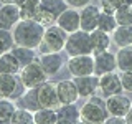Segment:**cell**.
I'll list each match as a JSON object with an SVG mask.
<instances>
[{
  "mask_svg": "<svg viewBox=\"0 0 132 124\" xmlns=\"http://www.w3.org/2000/svg\"><path fill=\"white\" fill-rule=\"evenodd\" d=\"M66 68L73 78L94 74V55H78L69 56L66 61Z\"/></svg>",
  "mask_w": 132,
  "mask_h": 124,
  "instance_id": "8",
  "label": "cell"
},
{
  "mask_svg": "<svg viewBox=\"0 0 132 124\" xmlns=\"http://www.w3.org/2000/svg\"><path fill=\"white\" fill-rule=\"evenodd\" d=\"M99 15H101V8L99 5H89L82 7L79 12V18H81V30L84 32H93L97 28V22H99Z\"/></svg>",
  "mask_w": 132,
  "mask_h": 124,
  "instance_id": "15",
  "label": "cell"
},
{
  "mask_svg": "<svg viewBox=\"0 0 132 124\" xmlns=\"http://www.w3.org/2000/svg\"><path fill=\"white\" fill-rule=\"evenodd\" d=\"M91 41H93V55H96V53H101V51H107L112 38H111L109 33L96 28V30L91 32Z\"/></svg>",
  "mask_w": 132,
  "mask_h": 124,
  "instance_id": "20",
  "label": "cell"
},
{
  "mask_svg": "<svg viewBox=\"0 0 132 124\" xmlns=\"http://www.w3.org/2000/svg\"><path fill=\"white\" fill-rule=\"evenodd\" d=\"M66 40H68V33H66L61 27H58L56 23L50 25L45 28V35L41 40L40 47L36 48V51L40 55H46V53H60L64 50Z\"/></svg>",
  "mask_w": 132,
  "mask_h": 124,
  "instance_id": "2",
  "label": "cell"
},
{
  "mask_svg": "<svg viewBox=\"0 0 132 124\" xmlns=\"http://www.w3.org/2000/svg\"><path fill=\"white\" fill-rule=\"evenodd\" d=\"M36 96H38L40 107H56L60 106V99L56 93V84L51 81H45L36 88Z\"/></svg>",
  "mask_w": 132,
  "mask_h": 124,
  "instance_id": "10",
  "label": "cell"
},
{
  "mask_svg": "<svg viewBox=\"0 0 132 124\" xmlns=\"http://www.w3.org/2000/svg\"><path fill=\"white\" fill-rule=\"evenodd\" d=\"M126 121L129 122V124H132V107H130V111H129V114L126 116Z\"/></svg>",
  "mask_w": 132,
  "mask_h": 124,
  "instance_id": "37",
  "label": "cell"
},
{
  "mask_svg": "<svg viewBox=\"0 0 132 124\" xmlns=\"http://www.w3.org/2000/svg\"><path fill=\"white\" fill-rule=\"evenodd\" d=\"M18 5H20V15L23 20H36V15L40 12V0H25Z\"/></svg>",
  "mask_w": 132,
  "mask_h": 124,
  "instance_id": "26",
  "label": "cell"
},
{
  "mask_svg": "<svg viewBox=\"0 0 132 124\" xmlns=\"http://www.w3.org/2000/svg\"><path fill=\"white\" fill-rule=\"evenodd\" d=\"M15 109H16V104L12 99L0 98V122L3 124L12 122V116H13Z\"/></svg>",
  "mask_w": 132,
  "mask_h": 124,
  "instance_id": "28",
  "label": "cell"
},
{
  "mask_svg": "<svg viewBox=\"0 0 132 124\" xmlns=\"http://www.w3.org/2000/svg\"><path fill=\"white\" fill-rule=\"evenodd\" d=\"M106 107L109 111V116H121V118H126L129 114L130 107H132V99L126 94L119 93L114 94V96L106 98Z\"/></svg>",
  "mask_w": 132,
  "mask_h": 124,
  "instance_id": "9",
  "label": "cell"
},
{
  "mask_svg": "<svg viewBox=\"0 0 132 124\" xmlns=\"http://www.w3.org/2000/svg\"><path fill=\"white\" fill-rule=\"evenodd\" d=\"M117 69V58L112 51H101L94 55V74L101 76L106 73H112Z\"/></svg>",
  "mask_w": 132,
  "mask_h": 124,
  "instance_id": "11",
  "label": "cell"
},
{
  "mask_svg": "<svg viewBox=\"0 0 132 124\" xmlns=\"http://www.w3.org/2000/svg\"><path fill=\"white\" fill-rule=\"evenodd\" d=\"M27 91L23 81L18 74H5L0 73V98L16 101L22 94Z\"/></svg>",
  "mask_w": 132,
  "mask_h": 124,
  "instance_id": "7",
  "label": "cell"
},
{
  "mask_svg": "<svg viewBox=\"0 0 132 124\" xmlns=\"http://www.w3.org/2000/svg\"><path fill=\"white\" fill-rule=\"evenodd\" d=\"M33 111H28L25 107H16L12 116V124H33Z\"/></svg>",
  "mask_w": 132,
  "mask_h": 124,
  "instance_id": "30",
  "label": "cell"
},
{
  "mask_svg": "<svg viewBox=\"0 0 132 124\" xmlns=\"http://www.w3.org/2000/svg\"><path fill=\"white\" fill-rule=\"evenodd\" d=\"M22 20L18 3H2L0 7V28L13 30V27Z\"/></svg>",
  "mask_w": 132,
  "mask_h": 124,
  "instance_id": "12",
  "label": "cell"
},
{
  "mask_svg": "<svg viewBox=\"0 0 132 124\" xmlns=\"http://www.w3.org/2000/svg\"><path fill=\"white\" fill-rule=\"evenodd\" d=\"M56 25L61 27L63 30L68 33H73V32H78L81 28V18H79V12L76 8H66V10L58 17L56 20Z\"/></svg>",
  "mask_w": 132,
  "mask_h": 124,
  "instance_id": "16",
  "label": "cell"
},
{
  "mask_svg": "<svg viewBox=\"0 0 132 124\" xmlns=\"http://www.w3.org/2000/svg\"><path fill=\"white\" fill-rule=\"evenodd\" d=\"M22 2H25V0H18V3H22Z\"/></svg>",
  "mask_w": 132,
  "mask_h": 124,
  "instance_id": "40",
  "label": "cell"
},
{
  "mask_svg": "<svg viewBox=\"0 0 132 124\" xmlns=\"http://www.w3.org/2000/svg\"><path fill=\"white\" fill-rule=\"evenodd\" d=\"M99 8H101V12H106V13H114L119 8V5L116 0H99Z\"/></svg>",
  "mask_w": 132,
  "mask_h": 124,
  "instance_id": "33",
  "label": "cell"
},
{
  "mask_svg": "<svg viewBox=\"0 0 132 124\" xmlns=\"http://www.w3.org/2000/svg\"><path fill=\"white\" fill-rule=\"evenodd\" d=\"M56 93L60 104H73L79 99V93H78V86L74 80H61L56 83Z\"/></svg>",
  "mask_w": 132,
  "mask_h": 124,
  "instance_id": "14",
  "label": "cell"
},
{
  "mask_svg": "<svg viewBox=\"0 0 132 124\" xmlns=\"http://www.w3.org/2000/svg\"><path fill=\"white\" fill-rule=\"evenodd\" d=\"M64 51L68 56H78V55H93V41H91V33L84 30H78L68 35L64 45Z\"/></svg>",
  "mask_w": 132,
  "mask_h": 124,
  "instance_id": "4",
  "label": "cell"
},
{
  "mask_svg": "<svg viewBox=\"0 0 132 124\" xmlns=\"http://www.w3.org/2000/svg\"><path fill=\"white\" fill-rule=\"evenodd\" d=\"M68 8L66 0H40V12L36 15V22H40L45 28L56 23L58 17Z\"/></svg>",
  "mask_w": 132,
  "mask_h": 124,
  "instance_id": "5",
  "label": "cell"
},
{
  "mask_svg": "<svg viewBox=\"0 0 132 124\" xmlns=\"http://www.w3.org/2000/svg\"><path fill=\"white\" fill-rule=\"evenodd\" d=\"M106 122H107V124H111V122H116V124H124V122H127V121H126V118H121V116H109Z\"/></svg>",
  "mask_w": 132,
  "mask_h": 124,
  "instance_id": "35",
  "label": "cell"
},
{
  "mask_svg": "<svg viewBox=\"0 0 132 124\" xmlns=\"http://www.w3.org/2000/svg\"><path fill=\"white\" fill-rule=\"evenodd\" d=\"M78 86V93L79 98H91L96 94L99 89V76L97 74H88V76H78L73 78Z\"/></svg>",
  "mask_w": 132,
  "mask_h": 124,
  "instance_id": "17",
  "label": "cell"
},
{
  "mask_svg": "<svg viewBox=\"0 0 132 124\" xmlns=\"http://www.w3.org/2000/svg\"><path fill=\"white\" fill-rule=\"evenodd\" d=\"M119 78H121L124 91L126 93H132V71H121Z\"/></svg>",
  "mask_w": 132,
  "mask_h": 124,
  "instance_id": "32",
  "label": "cell"
},
{
  "mask_svg": "<svg viewBox=\"0 0 132 124\" xmlns=\"http://www.w3.org/2000/svg\"><path fill=\"white\" fill-rule=\"evenodd\" d=\"M35 124H56L58 122V111L55 107H40L33 113Z\"/></svg>",
  "mask_w": 132,
  "mask_h": 124,
  "instance_id": "24",
  "label": "cell"
},
{
  "mask_svg": "<svg viewBox=\"0 0 132 124\" xmlns=\"http://www.w3.org/2000/svg\"><path fill=\"white\" fill-rule=\"evenodd\" d=\"M97 28L109 35H112V32L117 28V20H116L114 13H106V12H101L99 15V22H97Z\"/></svg>",
  "mask_w": 132,
  "mask_h": 124,
  "instance_id": "29",
  "label": "cell"
},
{
  "mask_svg": "<svg viewBox=\"0 0 132 124\" xmlns=\"http://www.w3.org/2000/svg\"><path fill=\"white\" fill-rule=\"evenodd\" d=\"M12 53L18 58V61H20L22 66L31 63V61H36V50H33V48H27V47L15 45V47L12 48Z\"/></svg>",
  "mask_w": 132,
  "mask_h": 124,
  "instance_id": "27",
  "label": "cell"
},
{
  "mask_svg": "<svg viewBox=\"0 0 132 124\" xmlns=\"http://www.w3.org/2000/svg\"><path fill=\"white\" fill-rule=\"evenodd\" d=\"M0 3H18V0H0Z\"/></svg>",
  "mask_w": 132,
  "mask_h": 124,
  "instance_id": "39",
  "label": "cell"
},
{
  "mask_svg": "<svg viewBox=\"0 0 132 124\" xmlns=\"http://www.w3.org/2000/svg\"><path fill=\"white\" fill-rule=\"evenodd\" d=\"M99 91H101V94L104 98H109V96L122 93L124 88H122V83H121L119 74H116L114 71L101 74V76H99Z\"/></svg>",
  "mask_w": 132,
  "mask_h": 124,
  "instance_id": "13",
  "label": "cell"
},
{
  "mask_svg": "<svg viewBox=\"0 0 132 124\" xmlns=\"http://www.w3.org/2000/svg\"><path fill=\"white\" fill-rule=\"evenodd\" d=\"M109 118V111L106 107V99L94 96L88 98V101L81 106V122L102 124Z\"/></svg>",
  "mask_w": 132,
  "mask_h": 124,
  "instance_id": "3",
  "label": "cell"
},
{
  "mask_svg": "<svg viewBox=\"0 0 132 124\" xmlns=\"http://www.w3.org/2000/svg\"><path fill=\"white\" fill-rule=\"evenodd\" d=\"M40 63L43 66V69L46 71L48 76L58 74L61 71V68L64 66V58L60 53H46V55H40Z\"/></svg>",
  "mask_w": 132,
  "mask_h": 124,
  "instance_id": "18",
  "label": "cell"
},
{
  "mask_svg": "<svg viewBox=\"0 0 132 124\" xmlns=\"http://www.w3.org/2000/svg\"><path fill=\"white\" fill-rule=\"evenodd\" d=\"M20 69H22V65H20L18 58L12 53V50L10 51H5L2 56H0V73L18 74Z\"/></svg>",
  "mask_w": 132,
  "mask_h": 124,
  "instance_id": "21",
  "label": "cell"
},
{
  "mask_svg": "<svg viewBox=\"0 0 132 124\" xmlns=\"http://www.w3.org/2000/svg\"><path fill=\"white\" fill-rule=\"evenodd\" d=\"M12 33H13V38H15V45L36 50L40 47L41 40H43L45 27L40 22H36V20H23L22 18L13 27Z\"/></svg>",
  "mask_w": 132,
  "mask_h": 124,
  "instance_id": "1",
  "label": "cell"
},
{
  "mask_svg": "<svg viewBox=\"0 0 132 124\" xmlns=\"http://www.w3.org/2000/svg\"><path fill=\"white\" fill-rule=\"evenodd\" d=\"M5 51H7V48H5V45L2 43V40H0V56H2V55H3Z\"/></svg>",
  "mask_w": 132,
  "mask_h": 124,
  "instance_id": "38",
  "label": "cell"
},
{
  "mask_svg": "<svg viewBox=\"0 0 132 124\" xmlns=\"http://www.w3.org/2000/svg\"><path fill=\"white\" fill-rule=\"evenodd\" d=\"M18 76H20V80L23 81V84H25V88H27V89L38 88L41 83L48 81V78H50L38 60H36V61H31V63H28V65H25V66H22Z\"/></svg>",
  "mask_w": 132,
  "mask_h": 124,
  "instance_id": "6",
  "label": "cell"
},
{
  "mask_svg": "<svg viewBox=\"0 0 132 124\" xmlns=\"http://www.w3.org/2000/svg\"><path fill=\"white\" fill-rule=\"evenodd\" d=\"M112 43L117 48L132 45V25H117V28L112 32Z\"/></svg>",
  "mask_w": 132,
  "mask_h": 124,
  "instance_id": "22",
  "label": "cell"
},
{
  "mask_svg": "<svg viewBox=\"0 0 132 124\" xmlns=\"http://www.w3.org/2000/svg\"><path fill=\"white\" fill-rule=\"evenodd\" d=\"M117 25H132V5H121L114 12Z\"/></svg>",
  "mask_w": 132,
  "mask_h": 124,
  "instance_id": "31",
  "label": "cell"
},
{
  "mask_svg": "<svg viewBox=\"0 0 132 124\" xmlns=\"http://www.w3.org/2000/svg\"><path fill=\"white\" fill-rule=\"evenodd\" d=\"M58 111V122L60 124H78L81 122V109L73 104H60L56 107Z\"/></svg>",
  "mask_w": 132,
  "mask_h": 124,
  "instance_id": "19",
  "label": "cell"
},
{
  "mask_svg": "<svg viewBox=\"0 0 132 124\" xmlns=\"http://www.w3.org/2000/svg\"><path fill=\"white\" fill-rule=\"evenodd\" d=\"M16 107H25L28 111L35 113L36 109H40V103H38V96H36V88H30L16 99Z\"/></svg>",
  "mask_w": 132,
  "mask_h": 124,
  "instance_id": "23",
  "label": "cell"
},
{
  "mask_svg": "<svg viewBox=\"0 0 132 124\" xmlns=\"http://www.w3.org/2000/svg\"><path fill=\"white\" fill-rule=\"evenodd\" d=\"M91 2H93V0H66L68 7H73V8H82V7L89 5Z\"/></svg>",
  "mask_w": 132,
  "mask_h": 124,
  "instance_id": "34",
  "label": "cell"
},
{
  "mask_svg": "<svg viewBox=\"0 0 132 124\" xmlns=\"http://www.w3.org/2000/svg\"><path fill=\"white\" fill-rule=\"evenodd\" d=\"M116 58H117L119 71H132V45L119 48L116 53Z\"/></svg>",
  "mask_w": 132,
  "mask_h": 124,
  "instance_id": "25",
  "label": "cell"
},
{
  "mask_svg": "<svg viewBox=\"0 0 132 124\" xmlns=\"http://www.w3.org/2000/svg\"><path fill=\"white\" fill-rule=\"evenodd\" d=\"M117 2V5L121 7V5H132V0H116Z\"/></svg>",
  "mask_w": 132,
  "mask_h": 124,
  "instance_id": "36",
  "label": "cell"
}]
</instances>
